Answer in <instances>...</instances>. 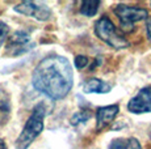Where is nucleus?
<instances>
[{
	"label": "nucleus",
	"instance_id": "nucleus-1",
	"mask_svg": "<svg viewBox=\"0 0 151 149\" xmlns=\"http://www.w3.org/2000/svg\"><path fill=\"white\" fill-rule=\"evenodd\" d=\"M32 82L40 93L53 99H62L72 88V68L63 56L50 55L42 59L33 71Z\"/></svg>",
	"mask_w": 151,
	"mask_h": 149
},
{
	"label": "nucleus",
	"instance_id": "nucleus-2",
	"mask_svg": "<svg viewBox=\"0 0 151 149\" xmlns=\"http://www.w3.org/2000/svg\"><path fill=\"white\" fill-rule=\"evenodd\" d=\"M46 115V109L42 104L37 105L34 107L32 115L28 118L25 127L22 128L20 136L16 140L17 149H28L30 144L38 137V135L43 130V118Z\"/></svg>",
	"mask_w": 151,
	"mask_h": 149
},
{
	"label": "nucleus",
	"instance_id": "nucleus-3",
	"mask_svg": "<svg viewBox=\"0 0 151 149\" xmlns=\"http://www.w3.org/2000/svg\"><path fill=\"white\" fill-rule=\"evenodd\" d=\"M95 33L101 41H104L108 46L116 48V50H122V48L129 47L127 39L116 29L114 24L106 16H103L100 20L96 21Z\"/></svg>",
	"mask_w": 151,
	"mask_h": 149
},
{
	"label": "nucleus",
	"instance_id": "nucleus-4",
	"mask_svg": "<svg viewBox=\"0 0 151 149\" xmlns=\"http://www.w3.org/2000/svg\"><path fill=\"white\" fill-rule=\"evenodd\" d=\"M114 13L120 18L121 29H124V31H132L134 22L149 17V12L145 8L130 7V5H125V4H118L114 8Z\"/></svg>",
	"mask_w": 151,
	"mask_h": 149
},
{
	"label": "nucleus",
	"instance_id": "nucleus-5",
	"mask_svg": "<svg viewBox=\"0 0 151 149\" xmlns=\"http://www.w3.org/2000/svg\"><path fill=\"white\" fill-rule=\"evenodd\" d=\"M14 11L24 16L34 17L36 20H40V21H46L51 16V11L49 9V7H46L45 4H41V3H34V1L20 3L19 5L14 7Z\"/></svg>",
	"mask_w": 151,
	"mask_h": 149
},
{
	"label": "nucleus",
	"instance_id": "nucleus-6",
	"mask_svg": "<svg viewBox=\"0 0 151 149\" xmlns=\"http://www.w3.org/2000/svg\"><path fill=\"white\" fill-rule=\"evenodd\" d=\"M127 109L134 114L151 113V88H143L139 90L137 96L129 101Z\"/></svg>",
	"mask_w": 151,
	"mask_h": 149
},
{
	"label": "nucleus",
	"instance_id": "nucleus-7",
	"mask_svg": "<svg viewBox=\"0 0 151 149\" xmlns=\"http://www.w3.org/2000/svg\"><path fill=\"white\" fill-rule=\"evenodd\" d=\"M30 35L25 31H16L8 41L7 48L11 51L12 55H21L30 50Z\"/></svg>",
	"mask_w": 151,
	"mask_h": 149
},
{
	"label": "nucleus",
	"instance_id": "nucleus-8",
	"mask_svg": "<svg viewBox=\"0 0 151 149\" xmlns=\"http://www.w3.org/2000/svg\"><path fill=\"white\" fill-rule=\"evenodd\" d=\"M120 107L118 105H109L104 107H99L96 111V130L100 131L104 127L113 122V119L117 116Z\"/></svg>",
	"mask_w": 151,
	"mask_h": 149
},
{
	"label": "nucleus",
	"instance_id": "nucleus-9",
	"mask_svg": "<svg viewBox=\"0 0 151 149\" xmlns=\"http://www.w3.org/2000/svg\"><path fill=\"white\" fill-rule=\"evenodd\" d=\"M110 90V85L108 82L103 81L100 79H88L83 84V92L84 93H108Z\"/></svg>",
	"mask_w": 151,
	"mask_h": 149
},
{
	"label": "nucleus",
	"instance_id": "nucleus-10",
	"mask_svg": "<svg viewBox=\"0 0 151 149\" xmlns=\"http://www.w3.org/2000/svg\"><path fill=\"white\" fill-rule=\"evenodd\" d=\"M11 102L9 97L3 89H0V124H4L9 118Z\"/></svg>",
	"mask_w": 151,
	"mask_h": 149
},
{
	"label": "nucleus",
	"instance_id": "nucleus-11",
	"mask_svg": "<svg viewBox=\"0 0 151 149\" xmlns=\"http://www.w3.org/2000/svg\"><path fill=\"white\" fill-rule=\"evenodd\" d=\"M100 1L99 0H86L80 4V13L87 17H92L97 13Z\"/></svg>",
	"mask_w": 151,
	"mask_h": 149
},
{
	"label": "nucleus",
	"instance_id": "nucleus-12",
	"mask_svg": "<svg viewBox=\"0 0 151 149\" xmlns=\"http://www.w3.org/2000/svg\"><path fill=\"white\" fill-rule=\"evenodd\" d=\"M92 116V114L89 113V110H82V111H78V113H75L74 115L71 116V124L72 126H78L79 123H84L87 122L89 118Z\"/></svg>",
	"mask_w": 151,
	"mask_h": 149
},
{
	"label": "nucleus",
	"instance_id": "nucleus-13",
	"mask_svg": "<svg viewBox=\"0 0 151 149\" xmlns=\"http://www.w3.org/2000/svg\"><path fill=\"white\" fill-rule=\"evenodd\" d=\"M109 149H127L126 139H114L109 145Z\"/></svg>",
	"mask_w": 151,
	"mask_h": 149
},
{
	"label": "nucleus",
	"instance_id": "nucleus-14",
	"mask_svg": "<svg viewBox=\"0 0 151 149\" xmlns=\"http://www.w3.org/2000/svg\"><path fill=\"white\" fill-rule=\"evenodd\" d=\"M8 33H9V26H8L5 22L0 21V47H1V45L4 43L5 39H7Z\"/></svg>",
	"mask_w": 151,
	"mask_h": 149
},
{
	"label": "nucleus",
	"instance_id": "nucleus-15",
	"mask_svg": "<svg viewBox=\"0 0 151 149\" xmlns=\"http://www.w3.org/2000/svg\"><path fill=\"white\" fill-rule=\"evenodd\" d=\"M88 63H89V59L84 55H78L76 58H75V67H76L78 70L86 68L87 65H88Z\"/></svg>",
	"mask_w": 151,
	"mask_h": 149
},
{
	"label": "nucleus",
	"instance_id": "nucleus-16",
	"mask_svg": "<svg viewBox=\"0 0 151 149\" xmlns=\"http://www.w3.org/2000/svg\"><path fill=\"white\" fill-rule=\"evenodd\" d=\"M127 149H142V147L137 139L132 137V139L127 140Z\"/></svg>",
	"mask_w": 151,
	"mask_h": 149
},
{
	"label": "nucleus",
	"instance_id": "nucleus-17",
	"mask_svg": "<svg viewBox=\"0 0 151 149\" xmlns=\"http://www.w3.org/2000/svg\"><path fill=\"white\" fill-rule=\"evenodd\" d=\"M146 29H147V34H149V37H150V39H151V17H150V18H147Z\"/></svg>",
	"mask_w": 151,
	"mask_h": 149
},
{
	"label": "nucleus",
	"instance_id": "nucleus-18",
	"mask_svg": "<svg viewBox=\"0 0 151 149\" xmlns=\"http://www.w3.org/2000/svg\"><path fill=\"white\" fill-rule=\"evenodd\" d=\"M0 149H7V145H5L4 140H1V139H0Z\"/></svg>",
	"mask_w": 151,
	"mask_h": 149
}]
</instances>
